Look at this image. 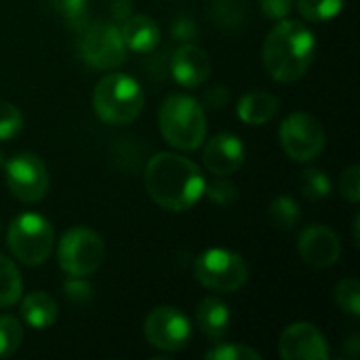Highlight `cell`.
Listing matches in <instances>:
<instances>
[{
    "label": "cell",
    "instance_id": "obj_34",
    "mask_svg": "<svg viewBox=\"0 0 360 360\" xmlns=\"http://www.w3.org/2000/svg\"><path fill=\"white\" fill-rule=\"evenodd\" d=\"M259 8L266 17L281 21L293 11V0H259Z\"/></svg>",
    "mask_w": 360,
    "mask_h": 360
},
{
    "label": "cell",
    "instance_id": "obj_7",
    "mask_svg": "<svg viewBox=\"0 0 360 360\" xmlns=\"http://www.w3.org/2000/svg\"><path fill=\"white\" fill-rule=\"evenodd\" d=\"M78 34L76 53L82 63L95 70H116L127 61V46L116 25L86 23Z\"/></svg>",
    "mask_w": 360,
    "mask_h": 360
},
{
    "label": "cell",
    "instance_id": "obj_37",
    "mask_svg": "<svg viewBox=\"0 0 360 360\" xmlns=\"http://www.w3.org/2000/svg\"><path fill=\"white\" fill-rule=\"evenodd\" d=\"M4 165V156H2V150H0V167Z\"/></svg>",
    "mask_w": 360,
    "mask_h": 360
},
{
    "label": "cell",
    "instance_id": "obj_5",
    "mask_svg": "<svg viewBox=\"0 0 360 360\" xmlns=\"http://www.w3.org/2000/svg\"><path fill=\"white\" fill-rule=\"evenodd\" d=\"M8 249L25 266L44 264L55 247V232L49 219L38 213H21L8 226Z\"/></svg>",
    "mask_w": 360,
    "mask_h": 360
},
{
    "label": "cell",
    "instance_id": "obj_15",
    "mask_svg": "<svg viewBox=\"0 0 360 360\" xmlns=\"http://www.w3.org/2000/svg\"><path fill=\"white\" fill-rule=\"evenodd\" d=\"M202 162L213 175H234L245 165V146L236 135L219 133L207 141Z\"/></svg>",
    "mask_w": 360,
    "mask_h": 360
},
{
    "label": "cell",
    "instance_id": "obj_20",
    "mask_svg": "<svg viewBox=\"0 0 360 360\" xmlns=\"http://www.w3.org/2000/svg\"><path fill=\"white\" fill-rule=\"evenodd\" d=\"M23 281L17 266L0 253V308L15 306L21 300Z\"/></svg>",
    "mask_w": 360,
    "mask_h": 360
},
{
    "label": "cell",
    "instance_id": "obj_18",
    "mask_svg": "<svg viewBox=\"0 0 360 360\" xmlns=\"http://www.w3.org/2000/svg\"><path fill=\"white\" fill-rule=\"evenodd\" d=\"M278 97L268 93V91H249L245 93L240 99H238V108H236V114L238 118L249 124V127H259V124H266L270 122L276 112H278Z\"/></svg>",
    "mask_w": 360,
    "mask_h": 360
},
{
    "label": "cell",
    "instance_id": "obj_24",
    "mask_svg": "<svg viewBox=\"0 0 360 360\" xmlns=\"http://www.w3.org/2000/svg\"><path fill=\"white\" fill-rule=\"evenodd\" d=\"M23 342V325L11 316L0 314V359L13 356Z\"/></svg>",
    "mask_w": 360,
    "mask_h": 360
},
{
    "label": "cell",
    "instance_id": "obj_21",
    "mask_svg": "<svg viewBox=\"0 0 360 360\" xmlns=\"http://www.w3.org/2000/svg\"><path fill=\"white\" fill-rule=\"evenodd\" d=\"M295 4L306 21L323 23V21L338 17L344 11L346 0H297Z\"/></svg>",
    "mask_w": 360,
    "mask_h": 360
},
{
    "label": "cell",
    "instance_id": "obj_19",
    "mask_svg": "<svg viewBox=\"0 0 360 360\" xmlns=\"http://www.w3.org/2000/svg\"><path fill=\"white\" fill-rule=\"evenodd\" d=\"M21 319L27 327L32 329H49L57 321V302L44 293V291H34L27 293L21 302Z\"/></svg>",
    "mask_w": 360,
    "mask_h": 360
},
{
    "label": "cell",
    "instance_id": "obj_35",
    "mask_svg": "<svg viewBox=\"0 0 360 360\" xmlns=\"http://www.w3.org/2000/svg\"><path fill=\"white\" fill-rule=\"evenodd\" d=\"M228 97H230L228 89H224V86H213V89H209V91L205 93V105H207L209 110H219V108H224V105L228 103Z\"/></svg>",
    "mask_w": 360,
    "mask_h": 360
},
{
    "label": "cell",
    "instance_id": "obj_28",
    "mask_svg": "<svg viewBox=\"0 0 360 360\" xmlns=\"http://www.w3.org/2000/svg\"><path fill=\"white\" fill-rule=\"evenodd\" d=\"M207 360H262V354L243 344H215V348L205 352Z\"/></svg>",
    "mask_w": 360,
    "mask_h": 360
},
{
    "label": "cell",
    "instance_id": "obj_13",
    "mask_svg": "<svg viewBox=\"0 0 360 360\" xmlns=\"http://www.w3.org/2000/svg\"><path fill=\"white\" fill-rule=\"evenodd\" d=\"M297 251L308 266L331 268L338 264L342 255V243H340V236L331 228L323 224H314V226H308L300 234Z\"/></svg>",
    "mask_w": 360,
    "mask_h": 360
},
{
    "label": "cell",
    "instance_id": "obj_22",
    "mask_svg": "<svg viewBox=\"0 0 360 360\" xmlns=\"http://www.w3.org/2000/svg\"><path fill=\"white\" fill-rule=\"evenodd\" d=\"M268 215H270V221L281 228V230H291L300 224L302 219V209L297 205V200H293L291 196H276L272 202H270V209H268Z\"/></svg>",
    "mask_w": 360,
    "mask_h": 360
},
{
    "label": "cell",
    "instance_id": "obj_11",
    "mask_svg": "<svg viewBox=\"0 0 360 360\" xmlns=\"http://www.w3.org/2000/svg\"><path fill=\"white\" fill-rule=\"evenodd\" d=\"M143 333L150 346L162 352H179L190 344L192 327L181 310L173 306H160L148 314L143 323Z\"/></svg>",
    "mask_w": 360,
    "mask_h": 360
},
{
    "label": "cell",
    "instance_id": "obj_3",
    "mask_svg": "<svg viewBox=\"0 0 360 360\" xmlns=\"http://www.w3.org/2000/svg\"><path fill=\"white\" fill-rule=\"evenodd\" d=\"M158 127L165 141L177 150H198L207 137L205 105L186 93L169 95L158 110Z\"/></svg>",
    "mask_w": 360,
    "mask_h": 360
},
{
    "label": "cell",
    "instance_id": "obj_30",
    "mask_svg": "<svg viewBox=\"0 0 360 360\" xmlns=\"http://www.w3.org/2000/svg\"><path fill=\"white\" fill-rule=\"evenodd\" d=\"M205 194L215 205H230L236 198V186L228 179V175H215L211 184H205Z\"/></svg>",
    "mask_w": 360,
    "mask_h": 360
},
{
    "label": "cell",
    "instance_id": "obj_17",
    "mask_svg": "<svg viewBox=\"0 0 360 360\" xmlns=\"http://www.w3.org/2000/svg\"><path fill=\"white\" fill-rule=\"evenodd\" d=\"M230 321H232L230 308L219 297H213V295L205 297L196 308V323H198L202 335L215 344H219L228 335Z\"/></svg>",
    "mask_w": 360,
    "mask_h": 360
},
{
    "label": "cell",
    "instance_id": "obj_9",
    "mask_svg": "<svg viewBox=\"0 0 360 360\" xmlns=\"http://www.w3.org/2000/svg\"><path fill=\"white\" fill-rule=\"evenodd\" d=\"M278 137H281L283 150L295 162L314 160L323 152L325 141H327L325 129L319 122V118L306 112H295L287 116L281 124Z\"/></svg>",
    "mask_w": 360,
    "mask_h": 360
},
{
    "label": "cell",
    "instance_id": "obj_1",
    "mask_svg": "<svg viewBox=\"0 0 360 360\" xmlns=\"http://www.w3.org/2000/svg\"><path fill=\"white\" fill-rule=\"evenodd\" d=\"M146 190L167 211H188L205 194V177L196 162L173 152H160L146 167Z\"/></svg>",
    "mask_w": 360,
    "mask_h": 360
},
{
    "label": "cell",
    "instance_id": "obj_36",
    "mask_svg": "<svg viewBox=\"0 0 360 360\" xmlns=\"http://www.w3.org/2000/svg\"><path fill=\"white\" fill-rule=\"evenodd\" d=\"M348 348H350V356H352V359H356V356H359V338H356V335H354V338H350Z\"/></svg>",
    "mask_w": 360,
    "mask_h": 360
},
{
    "label": "cell",
    "instance_id": "obj_26",
    "mask_svg": "<svg viewBox=\"0 0 360 360\" xmlns=\"http://www.w3.org/2000/svg\"><path fill=\"white\" fill-rule=\"evenodd\" d=\"M333 186H331V179L325 171L321 169H306L302 173V192L306 198L310 200H321V198H327L331 194Z\"/></svg>",
    "mask_w": 360,
    "mask_h": 360
},
{
    "label": "cell",
    "instance_id": "obj_27",
    "mask_svg": "<svg viewBox=\"0 0 360 360\" xmlns=\"http://www.w3.org/2000/svg\"><path fill=\"white\" fill-rule=\"evenodd\" d=\"M213 21L219 27H240L245 25V8L238 0H217L213 4Z\"/></svg>",
    "mask_w": 360,
    "mask_h": 360
},
{
    "label": "cell",
    "instance_id": "obj_31",
    "mask_svg": "<svg viewBox=\"0 0 360 360\" xmlns=\"http://www.w3.org/2000/svg\"><path fill=\"white\" fill-rule=\"evenodd\" d=\"M340 192H342V196H344L348 202H352V205H356L360 200V169L356 165L348 167V169L342 173Z\"/></svg>",
    "mask_w": 360,
    "mask_h": 360
},
{
    "label": "cell",
    "instance_id": "obj_10",
    "mask_svg": "<svg viewBox=\"0 0 360 360\" xmlns=\"http://www.w3.org/2000/svg\"><path fill=\"white\" fill-rule=\"evenodd\" d=\"M2 167L6 173L4 175L6 186L17 200L25 205H34L46 196L49 171L36 154H30V152L17 154Z\"/></svg>",
    "mask_w": 360,
    "mask_h": 360
},
{
    "label": "cell",
    "instance_id": "obj_16",
    "mask_svg": "<svg viewBox=\"0 0 360 360\" xmlns=\"http://www.w3.org/2000/svg\"><path fill=\"white\" fill-rule=\"evenodd\" d=\"M118 32L124 46L135 53H150L160 42V27L148 15H127L120 19Z\"/></svg>",
    "mask_w": 360,
    "mask_h": 360
},
{
    "label": "cell",
    "instance_id": "obj_8",
    "mask_svg": "<svg viewBox=\"0 0 360 360\" xmlns=\"http://www.w3.org/2000/svg\"><path fill=\"white\" fill-rule=\"evenodd\" d=\"M105 257V245L101 236L84 226L70 228L59 245L57 259L68 276H89L93 274Z\"/></svg>",
    "mask_w": 360,
    "mask_h": 360
},
{
    "label": "cell",
    "instance_id": "obj_4",
    "mask_svg": "<svg viewBox=\"0 0 360 360\" xmlns=\"http://www.w3.org/2000/svg\"><path fill=\"white\" fill-rule=\"evenodd\" d=\"M93 110L105 124H131L143 110V91L129 74H108L93 91Z\"/></svg>",
    "mask_w": 360,
    "mask_h": 360
},
{
    "label": "cell",
    "instance_id": "obj_2",
    "mask_svg": "<svg viewBox=\"0 0 360 360\" xmlns=\"http://www.w3.org/2000/svg\"><path fill=\"white\" fill-rule=\"evenodd\" d=\"M316 53L314 32L295 19H281L262 46L264 68L276 82H295L306 76Z\"/></svg>",
    "mask_w": 360,
    "mask_h": 360
},
{
    "label": "cell",
    "instance_id": "obj_23",
    "mask_svg": "<svg viewBox=\"0 0 360 360\" xmlns=\"http://www.w3.org/2000/svg\"><path fill=\"white\" fill-rule=\"evenodd\" d=\"M51 6L55 8V13H59L63 23L74 32H80L86 23H91L89 0H51Z\"/></svg>",
    "mask_w": 360,
    "mask_h": 360
},
{
    "label": "cell",
    "instance_id": "obj_6",
    "mask_svg": "<svg viewBox=\"0 0 360 360\" xmlns=\"http://www.w3.org/2000/svg\"><path fill=\"white\" fill-rule=\"evenodd\" d=\"M196 281L217 293H234L249 278V266L245 257L230 249H207L194 262Z\"/></svg>",
    "mask_w": 360,
    "mask_h": 360
},
{
    "label": "cell",
    "instance_id": "obj_32",
    "mask_svg": "<svg viewBox=\"0 0 360 360\" xmlns=\"http://www.w3.org/2000/svg\"><path fill=\"white\" fill-rule=\"evenodd\" d=\"M63 293L74 304H86L93 297V287L84 281V276H70L63 285Z\"/></svg>",
    "mask_w": 360,
    "mask_h": 360
},
{
    "label": "cell",
    "instance_id": "obj_12",
    "mask_svg": "<svg viewBox=\"0 0 360 360\" xmlns=\"http://www.w3.org/2000/svg\"><path fill=\"white\" fill-rule=\"evenodd\" d=\"M278 352L285 360H327L329 346L325 335L312 323L289 325L278 340Z\"/></svg>",
    "mask_w": 360,
    "mask_h": 360
},
{
    "label": "cell",
    "instance_id": "obj_25",
    "mask_svg": "<svg viewBox=\"0 0 360 360\" xmlns=\"http://www.w3.org/2000/svg\"><path fill=\"white\" fill-rule=\"evenodd\" d=\"M335 304L340 306V310H344L346 314L359 319L360 316V283L359 278H344L338 283L335 287Z\"/></svg>",
    "mask_w": 360,
    "mask_h": 360
},
{
    "label": "cell",
    "instance_id": "obj_33",
    "mask_svg": "<svg viewBox=\"0 0 360 360\" xmlns=\"http://www.w3.org/2000/svg\"><path fill=\"white\" fill-rule=\"evenodd\" d=\"M171 32H173V36H175L177 40L190 42V40H194V38L198 36V25H196V21H194L192 17L181 15V17H177V19L173 21Z\"/></svg>",
    "mask_w": 360,
    "mask_h": 360
},
{
    "label": "cell",
    "instance_id": "obj_29",
    "mask_svg": "<svg viewBox=\"0 0 360 360\" xmlns=\"http://www.w3.org/2000/svg\"><path fill=\"white\" fill-rule=\"evenodd\" d=\"M23 129V114L17 105L8 101H0V141H8L17 137Z\"/></svg>",
    "mask_w": 360,
    "mask_h": 360
},
{
    "label": "cell",
    "instance_id": "obj_14",
    "mask_svg": "<svg viewBox=\"0 0 360 360\" xmlns=\"http://www.w3.org/2000/svg\"><path fill=\"white\" fill-rule=\"evenodd\" d=\"M171 74L186 89L202 86L211 74L209 53L194 42H184L171 57Z\"/></svg>",
    "mask_w": 360,
    "mask_h": 360
}]
</instances>
